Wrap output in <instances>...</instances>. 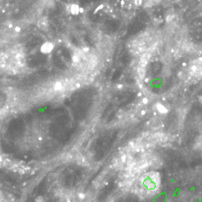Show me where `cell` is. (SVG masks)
<instances>
[{"instance_id": "2", "label": "cell", "mask_w": 202, "mask_h": 202, "mask_svg": "<svg viewBox=\"0 0 202 202\" xmlns=\"http://www.w3.org/2000/svg\"><path fill=\"white\" fill-rule=\"evenodd\" d=\"M142 188L146 192H154L159 189L160 185V176L158 172H151L143 175L140 179Z\"/></svg>"}, {"instance_id": "1", "label": "cell", "mask_w": 202, "mask_h": 202, "mask_svg": "<svg viewBox=\"0 0 202 202\" xmlns=\"http://www.w3.org/2000/svg\"><path fill=\"white\" fill-rule=\"evenodd\" d=\"M137 40L138 41L137 42L135 41L133 45L136 54L144 55L150 53L157 47L159 38L155 35V33L147 32L144 33V35L141 36Z\"/></svg>"}, {"instance_id": "3", "label": "cell", "mask_w": 202, "mask_h": 202, "mask_svg": "<svg viewBox=\"0 0 202 202\" xmlns=\"http://www.w3.org/2000/svg\"><path fill=\"white\" fill-rule=\"evenodd\" d=\"M185 79L188 81H197L202 79V58L195 59L183 71Z\"/></svg>"}]
</instances>
